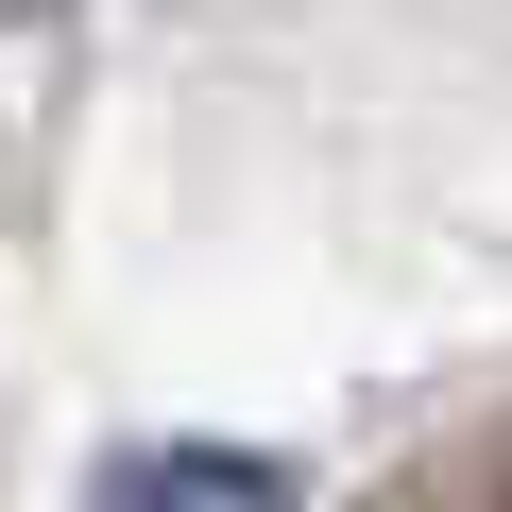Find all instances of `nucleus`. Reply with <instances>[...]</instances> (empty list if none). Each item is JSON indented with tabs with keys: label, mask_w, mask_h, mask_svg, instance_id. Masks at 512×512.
<instances>
[{
	"label": "nucleus",
	"mask_w": 512,
	"mask_h": 512,
	"mask_svg": "<svg viewBox=\"0 0 512 512\" xmlns=\"http://www.w3.org/2000/svg\"><path fill=\"white\" fill-rule=\"evenodd\" d=\"M86 512H291V478L256 444H120Z\"/></svg>",
	"instance_id": "obj_1"
}]
</instances>
